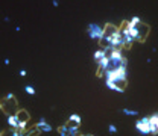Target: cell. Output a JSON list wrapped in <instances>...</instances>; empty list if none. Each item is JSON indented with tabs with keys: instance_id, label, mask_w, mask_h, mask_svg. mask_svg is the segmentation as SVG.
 I'll list each match as a JSON object with an SVG mask.
<instances>
[{
	"instance_id": "30bf717a",
	"label": "cell",
	"mask_w": 158,
	"mask_h": 136,
	"mask_svg": "<svg viewBox=\"0 0 158 136\" xmlns=\"http://www.w3.org/2000/svg\"><path fill=\"white\" fill-rule=\"evenodd\" d=\"M8 124H9V127L11 129H15V130H19V119L15 117V114H12V115H8Z\"/></svg>"
},
{
	"instance_id": "6da1fadb",
	"label": "cell",
	"mask_w": 158,
	"mask_h": 136,
	"mask_svg": "<svg viewBox=\"0 0 158 136\" xmlns=\"http://www.w3.org/2000/svg\"><path fill=\"white\" fill-rule=\"evenodd\" d=\"M105 82H106V86L113 91H117V92H123L128 86V77H126V67L123 68H118V70H111V71H106L105 73Z\"/></svg>"
},
{
	"instance_id": "5b68a950",
	"label": "cell",
	"mask_w": 158,
	"mask_h": 136,
	"mask_svg": "<svg viewBox=\"0 0 158 136\" xmlns=\"http://www.w3.org/2000/svg\"><path fill=\"white\" fill-rule=\"evenodd\" d=\"M58 132L61 136H78V129L69 127V126H65V124L58 127Z\"/></svg>"
},
{
	"instance_id": "ba28073f",
	"label": "cell",
	"mask_w": 158,
	"mask_h": 136,
	"mask_svg": "<svg viewBox=\"0 0 158 136\" xmlns=\"http://www.w3.org/2000/svg\"><path fill=\"white\" fill-rule=\"evenodd\" d=\"M35 126L38 127L41 132H46V133H49V132H52V130H53V127H52V126L46 121V118H41V119H40Z\"/></svg>"
},
{
	"instance_id": "9a60e30c",
	"label": "cell",
	"mask_w": 158,
	"mask_h": 136,
	"mask_svg": "<svg viewBox=\"0 0 158 136\" xmlns=\"http://www.w3.org/2000/svg\"><path fill=\"white\" fill-rule=\"evenodd\" d=\"M108 130H110V133H117V127H116L114 124H110Z\"/></svg>"
},
{
	"instance_id": "277c9868",
	"label": "cell",
	"mask_w": 158,
	"mask_h": 136,
	"mask_svg": "<svg viewBox=\"0 0 158 136\" xmlns=\"http://www.w3.org/2000/svg\"><path fill=\"white\" fill-rule=\"evenodd\" d=\"M88 37L93 39H98L100 41L103 37V27H100L99 24H88Z\"/></svg>"
},
{
	"instance_id": "7c38bea8",
	"label": "cell",
	"mask_w": 158,
	"mask_h": 136,
	"mask_svg": "<svg viewBox=\"0 0 158 136\" xmlns=\"http://www.w3.org/2000/svg\"><path fill=\"white\" fill-rule=\"evenodd\" d=\"M105 56H106L105 50H103V49H100V50H98V52L94 53V60H96V62H100V60L105 58Z\"/></svg>"
},
{
	"instance_id": "5bb4252c",
	"label": "cell",
	"mask_w": 158,
	"mask_h": 136,
	"mask_svg": "<svg viewBox=\"0 0 158 136\" xmlns=\"http://www.w3.org/2000/svg\"><path fill=\"white\" fill-rule=\"evenodd\" d=\"M123 114H125V115H134V117L138 115L137 111H132V109H123Z\"/></svg>"
},
{
	"instance_id": "ac0fdd59",
	"label": "cell",
	"mask_w": 158,
	"mask_h": 136,
	"mask_svg": "<svg viewBox=\"0 0 158 136\" xmlns=\"http://www.w3.org/2000/svg\"><path fill=\"white\" fill-rule=\"evenodd\" d=\"M78 136H88V135H78Z\"/></svg>"
},
{
	"instance_id": "3957f363",
	"label": "cell",
	"mask_w": 158,
	"mask_h": 136,
	"mask_svg": "<svg viewBox=\"0 0 158 136\" xmlns=\"http://www.w3.org/2000/svg\"><path fill=\"white\" fill-rule=\"evenodd\" d=\"M135 127H137V130L140 133L149 135L151 133V117H144V118H141V119H137Z\"/></svg>"
},
{
	"instance_id": "52a82bcc",
	"label": "cell",
	"mask_w": 158,
	"mask_h": 136,
	"mask_svg": "<svg viewBox=\"0 0 158 136\" xmlns=\"http://www.w3.org/2000/svg\"><path fill=\"white\" fill-rule=\"evenodd\" d=\"M15 117H17L20 124H27V121H29V118H31L29 114H27V111H24V109H19V111L15 112Z\"/></svg>"
},
{
	"instance_id": "2e32d148",
	"label": "cell",
	"mask_w": 158,
	"mask_h": 136,
	"mask_svg": "<svg viewBox=\"0 0 158 136\" xmlns=\"http://www.w3.org/2000/svg\"><path fill=\"white\" fill-rule=\"evenodd\" d=\"M52 3H53V6H55V8H58V6H59L58 0H52Z\"/></svg>"
},
{
	"instance_id": "e0dca14e",
	"label": "cell",
	"mask_w": 158,
	"mask_h": 136,
	"mask_svg": "<svg viewBox=\"0 0 158 136\" xmlns=\"http://www.w3.org/2000/svg\"><path fill=\"white\" fill-rule=\"evenodd\" d=\"M20 76H21V77H24V76H26V71H24V70H21V71H20Z\"/></svg>"
},
{
	"instance_id": "8992f818",
	"label": "cell",
	"mask_w": 158,
	"mask_h": 136,
	"mask_svg": "<svg viewBox=\"0 0 158 136\" xmlns=\"http://www.w3.org/2000/svg\"><path fill=\"white\" fill-rule=\"evenodd\" d=\"M65 126L73 127V129H79V127H81V117H79V115H76V114L70 115V117H69V119H67V122H65Z\"/></svg>"
},
{
	"instance_id": "9c48e42d",
	"label": "cell",
	"mask_w": 158,
	"mask_h": 136,
	"mask_svg": "<svg viewBox=\"0 0 158 136\" xmlns=\"http://www.w3.org/2000/svg\"><path fill=\"white\" fill-rule=\"evenodd\" d=\"M151 117V133L155 136L158 135V114L149 115Z\"/></svg>"
},
{
	"instance_id": "7a4b0ae2",
	"label": "cell",
	"mask_w": 158,
	"mask_h": 136,
	"mask_svg": "<svg viewBox=\"0 0 158 136\" xmlns=\"http://www.w3.org/2000/svg\"><path fill=\"white\" fill-rule=\"evenodd\" d=\"M0 109L6 114V115H12L19 111V106H17V98L14 97L12 92H8L6 97L0 100Z\"/></svg>"
},
{
	"instance_id": "8fae6325",
	"label": "cell",
	"mask_w": 158,
	"mask_h": 136,
	"mask_svg": "<svg viewBox=\"0 0 158 136\" xmlns=\"http://www.w3.org/2000/svg\"><path fill=\"white\" fill-rule=\"evenodd\" d=\"M40 132H41V130H40V129L37 127V126H35V124H34V126H32L31 129H26V130L23 132V135H24V136H38Z\"/></svg>"
},
{
	"instance_id": "4fadbf2b",
	"label": "cell",
	"mask_w": 158,
	"mask_h": 136,
	"mask_svg": "<svg viewBox=\"0 0 158 136\" xmlns=\"http://www.w3.org/2000/svg\"><path fill=\"white\" fill-rule=\"evenodd\" d=\"M24 91H26L29 95H35V94H37V92H35V89H34L32 86H29V85H26V86H24Z\"/></svg>"
},
{
	"instance_id": "d6986e66",
	"label": "cell",
	"mask_w": 158,
	"mask_h": 136,
	"mask_svg": "<svg viewBox=\"0 0 158 136\" xmlns=\"http://www.w3.org/2000/svg\"><path fill=\"white\" fill-rule=\"evenodd\" d=\"M91 136H93V135H91Z\"/></svg>"
}]
</instances>
